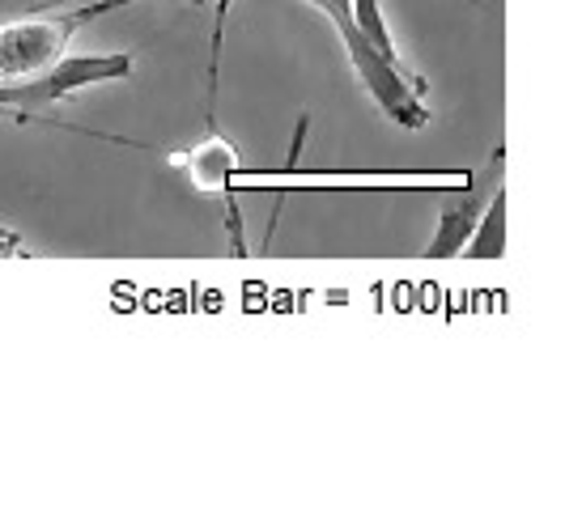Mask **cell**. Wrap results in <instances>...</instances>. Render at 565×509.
Here are the masks:
<instances>
[{
	"label": "cell",
	"mask_w": 565,
	"mask_h": 509,
	"mask_svg": "<svg viewBox=\"0 0 565 509\" xmlns=\"http://www.w3.org/2000/svg\"><path fill=\"white\" fill-rule=\"evenodd\" d=\"M353 18H358V26L370 34V43L383 52V56H396V39H392V30H387V18H383V9H379V0H353Z\"/></svg>",
	"instance_id": "cell-7"
},
{
	"label": "cell",
	"mask_w": 565,
	"mask_h": 509,
	"mask_svg": "<svg viewBox=\"0 0 565 509\" xmlns=\"http://www.w3.org/2000/svg\"><path fill=\"white\" fill-rule=\"evenodd\" d=\"M77 30L82 26L73 22L68 9L60 18L30 13V18H18V22H0V85L47 73L56 59H64Z\"/></svg>",
	"instance_id": "cell-3"
},
{
	"label": "cell",
	"mask_w": 565,
	"mask_h": 509,
	"mask_svg": "<svg viewBox=\"0 0 565 509\" xmlns=\"http://www.w3.org/2000/svg\"><path fill=\"white\" fill-rule=\"evenodd\" d=\"M302 4L319 9L332 22L340 47H344V59H349L353 77L362 82V89L370 94V102L387 115L396 128L422 132L425 123H429V107L422 102V82H408L404 68H399V59L383 56L370 43V34L353 18V0H302Z\"/></svg>",
	"instance_id": "cell-1"
},
{
	"label": "cell",
	"mask_w": 565,
	"mask_h": 509,
	"mask_svg": "<svg viewBox=\"0 0 565 509\" xmlns=\"http://www.w3.org/2000/svg\"><path fill=\"white\" fill-rule=\"evenodd\" d=\"M502 170H507V149H493V158H489V166H484L481 174H468L463 187H451V199H447V208L438 213V229H434V238H429V247H425L429 259L463 254L472 229L481 221V213L489 208L493 192L502 187Z\"/></svg>",
	"instance_id": "cell-4"
},
{
	"label": "cell",
	"mask_w": 565,
	"mask_h": 509,
	"mask_svg": "<svg viewBox=\"0 0 565 509\" xmlns=\"http://www.w3.org/2000/svg\"><path fill=\"white\" fill-rule=\"evenodd\" d=\"M183 170L192 174L204 196H217L226 204V226H230V247L234 254H247V238H243V213L234 199V178H238V144L222 137V128H209L183 158Z\"/></svg>",
	"instance_id": "cell-5"
},
{
	"label": "cell",
	"mask_w": 565,
	"mask_h": 509,
	"mask_svg": "<svg viewBox=\"0 0 565 509\" xmlns=\"http://www.w3.org/2000/svg\"><path fill=\"white\" fill-rule=\"evenodd\" d=\"M132 4H141V0H89V4H73L68 13H73V22H77V26H89L94 18H107V13L132 9Z\"/></svg>",
	"instance_id": "cell-8"
},
{
	"label": "cell",
	"mask_w": 565,
	"mask_h": 509,
	"mask_svg": "<svg viewBox=\"0 0 565 509\" xmlns=\"http://www.w3.org/2000/svg\"><path fill=\"white\" fill-rule=\"evenodd\" d=\"M463 254H472V259H502L507 254V187L493 192V199H489V208L481 213V221L472 229Z\"/></svg>",
	"instance_id": "cell-6"
},
{
	"label": "cell",
	"mask_w": 565,
	"mask_h": 509,
	"mask_svg": "<svg viewBox=\"0 0 565 509\" xmlns=\"http://www.w3.org/2000/svg\"><path fill=\"white\" fill-rule=\"evenodd\" d=\"M132 73H137V59H132V52L64 56V59H56L47 73H39V77L0 85V111L30 119V115L47 111V107H56V102L73 98V94H82V89L124 82V77H132Z\"/></svg>",
	"instance_id": "cell-2"
}]
</instances>
